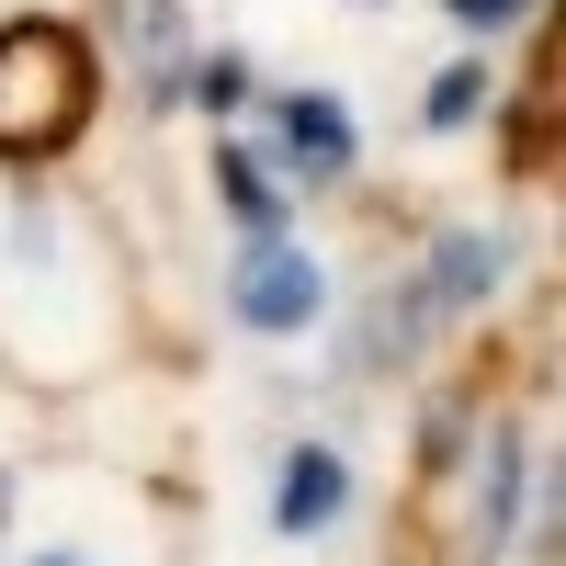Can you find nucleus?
Listing matches in <instances>:
<instances>
[{
    "mask_svg": "<svg viewBox=\"0 0 566 566\" xmlns=\"http://www.w3.org/2000/svg\"><path fill=\"white\" fill-rule=\"evenodd\" d=\"M136 250L91 181H0V374L23 397H91L136 363Z\"/></svg>",
    "mask_w": 566,
    "mask_h": 566,
    "instance_id": "obj_1",
    "label": "nucleus"
},
{
    "mask_svg": "<svg viewBox=\"0 0 566 566\" xmlns=\"http://www.w3.org/2000/svg\"><path fill=\"white\" fill-rule=\"evenodd\" d=\"M510 510H522V442H510L499 397H453L419 453V522H431L442 566H488L510 544Z\"/></svg>",
    "mask_w": 566,
    "mask_h": 566,
    "instance_id": "obj_2",
    "label": "nucleus"
},
{
    "mask_svg": "<svg viewBox=\"0 0 566 566\" xmlns=\"http://www.w3.org/2000/svg\"><path fill=\"white\" fill-rule=\"evenodd\" d=\"M91 114H103V69H91V34L57 12L0 23V170H57Z\"/></svg>",
    "mask_w": 566,
    "mask_h": 566,
    "instance_id": "obj_3",
    "label": "nucleus"
},
{
    "mask_svg": "<svg viewBox=\"0 0 566 566\" xmlns=\"http://www.w3.org/2000/svg\"><path fill=\"white\" fill-rule=\"evenodd\" d=\"M23 566H181V533L125 464H45Z\"/></svg>",
    "mask_w": 566,
    "mask_h": 566,
    "instance_id": "obj_4",
    "label": "nucleus"
},
{
    "mask_svg": "<svg viewBox=\"0 0 566 566\" xmlns=\"http://www.w3.org/2000/svg\"><path fill=\"white\" fill-rule=\"evenodd\" d=\"M227 317H239L250 340H306V328L328 317V272L283 239V227H261V239L227 261Z\"/></svg>",
    "mask_w": 566,
    "mask_h": 566,
    "instance_id": "obj_5",
    "label": "nucleus"
},
{
    "mask_svg": "<svg viewBox=\"0 0 566 566\" xmlns=\"http://www.w3.org/2000/svg\"><path fill=\"white\" fill-rule=\"evenodd\" d=\"M272 533L306 544V555L352 533V453L340 442H283V464H272Z\"/></svg>",
    "mask_w": 566,
    "mask_h": 566,
    "instance_id": "obj_6",
    "label": "nucleus"
},
{
    "mask_svg": "<svg viewBox=\"0 0 566 566\" xmlns=\"http://www.w3.org/2000/svg\"><path fill=\"white\" fill-rule=\"evenodd\" d=\"M283 148H295L306 181H340L352 170V114L328 103V91H295V103H283Z\"/></svg>",
    "mask_w": 566,
    "mask_h": 566,
    "instance_id": "obj_7",
    "label": "nucleus"
},
{
    "mask_svg": "<svg viewBox=\"0 0 566 566\" xmlns=\"http://www.w3.org/2000/svg\"><path fill=\"white\" fill-rule=\"evenodd\" d=\"M216 193H227V205H239L250 227H272V216H283V205H272V170H261L250 148H216Z\"/></svg>",
    "mask_w": 566,
    "mask_h": 566,
    "instance_id": "obj_8",
    "label": "nucleus"
},
{
    "mask_svg": "<svg viewBox=\"0 0 566 566\" xmlns=\"http://www.w3.org/2000/svg\"><path fill=\"white\" fill-rule=\"evenodd\" d=\"M488 103V69H453L442 91H431V125H464V114H476Z\"/></svg>",
    "mask_w": 566,
    "mask_h": 566,
    "instance_id": "obj_9",
    "label": "nucleus"
},
{
    "mask_svg": "<svg viewBox=\"0 0 566 566\" xmlns=\"http://www.w3.org/2000/svg\"><path fill=\"white\" fill-rule=\"evenodd\" d=\"M522 12H533V0H453V23H464V34H488V23H522Z\"/></svg>",
    "mask_w": 566,
    "mask_h": 566,
    "instance_id": "obj_10",
    "label": "nucleus"
}]
</instances>
